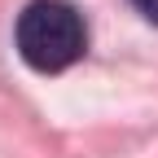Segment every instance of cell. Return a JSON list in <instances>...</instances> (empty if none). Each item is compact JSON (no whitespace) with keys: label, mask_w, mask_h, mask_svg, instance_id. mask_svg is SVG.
<instances>
[{"label":"cell","mask_w":158,"mask_h":158,"mask_svg":"<svg viewBox=\"0 0 158 158\" xmlns=\"http://www.w3.org/2000/svg\"><path fill=\"white\" fill-rule=\"evenodd\" d=\"M13 48L35 75H62L88 53V22L70 0H31L13 22Z\"/></svg>","instance_id":"cell-1"},{"label":"cell","mask_w":158,"mask_h":158,"mask_svg":"<svg viewBox=\"0 0 158 158\" xmlns=\"http://www.w3.org/2000/svg\"><path fill=\"white\" fill-rule=\"evenodd\" d=\"M136 9H141V18L145 22H158V0H132Z\"/></svg>","instance_id":"cell-2"}]
</instances>
